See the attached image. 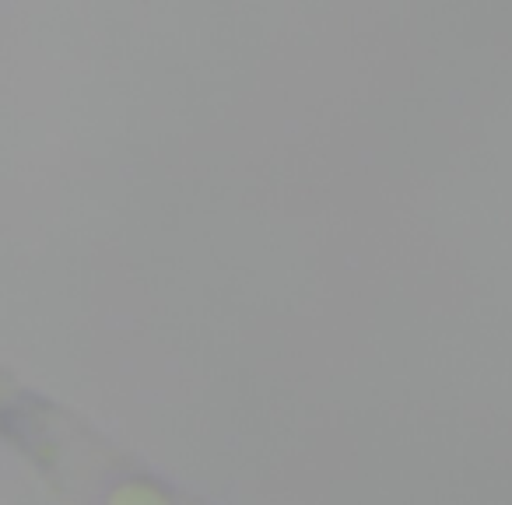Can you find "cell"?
Here are the masks:
<instances>
[{
	"mask_svg": "<svg viewBox=\"0 0 512 505\" xmlns=\"http://www.w3.org/2000/svg\"><path fill=\"white\" fill-rule=\"evenodd\" d=\"M8 428H25V453L67 505H193L39 397H11Z\"/></svg>",
	"mask_w": 512,
	"mask_h": 505,
	"instance_id": "obj_1",
	"label": "cell"
}]
</instances>
